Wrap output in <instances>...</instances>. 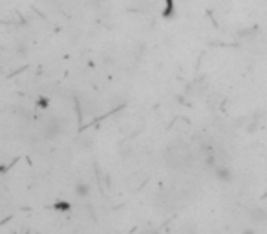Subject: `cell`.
I'll list each match as a JSON object with an SVG mask.
<instances>
[{
	"mask_svg": "<svg viewBox=\"0 0 267 234\" xmlns=\"http://www.w3.org/2000/svg\"><path fill=\"white\" fill-rule=\"evenodd\" d=\"M53 209H55V211H61V212H70L71 203L66 201V200H57V201L53 203Z\"/></svg>",
	"mask_w": 267,
	"mask_h": 234,
	"instance_id": "5",
	"label": "cell"
},
{
	"mask_svg": "<svg viewBox=\"0 0 267 234\" xmlns=\"http://www.w3.org/2000/svg\"><path fill=\"white\" fill-rule=\"evenodd\" d=\"M63 134V125L57 121V119H51V121H48L46 126H44V135H46L48 139H53V137H59Z\"/></svg>",
	"mask_w": 267,
	"mask_h": 234,
	"instance_id": "3",
	"label": "cell"
},
{
	"mask_svg": "<svg viewBox=\"0 0 267 234\" xmlns=\"http://www.w3.org/2000/svg\"><path fill=\"white\" fill-rule=\"evenodd\" d=\"M37 104H39L40 108H46V106H48V99H46V97H39Z\"/></svg>",
	"mask_w": 267,
	"mask_h": 234,
	"instance_id": "6",
	"label": "cell"
},
{
	"mask_svg": "<svg viewBox=\"0 0 267 234\" xmlns=\"http://www.w3.org/2000/svg\"><path fill=\"white\" fill-rule=\"evenodd\" d=\"M73 190H75V194H77L79 198H83V200L90 198V185H88L86 181H77Z\"/></svg>",
	"mask_w": 267,
	"mask_h": 234,
	"instance_id": "4",
	"label": "cell"
},
{
	"mask_svg": "<svg viewBox=\"0 0 267 234\" xmlns=\"http://www.w3.org/2000/svg\"><path fill=\"white\" fill-rule=\"evenodd\" d=\"M247 216H249V221L254 223V225L267 223V209H264V207H251L249 212H247Z\"/></svg>",
	"mask_w": 267,
	"mask_h": 234,
	"instance_id": "2",
	"label": "cell"
},
{
	"mask_svg": "<svg viewBox=\"0 0 267 234\" xmlns=\"http://www.w3.org/2000/svg\"><path fill=\"white\" fill-rule=\"evenodd\" d=\"M212 172H214V178L218 181H221V183H231V181L234 180V174H233V170L225 163H216L212 167Z\"/></svg>",
	"mask_w": 267,
	"mask_h": 234,
	"instance_id": "1",
	"label": "cell"
}]
</instances>
